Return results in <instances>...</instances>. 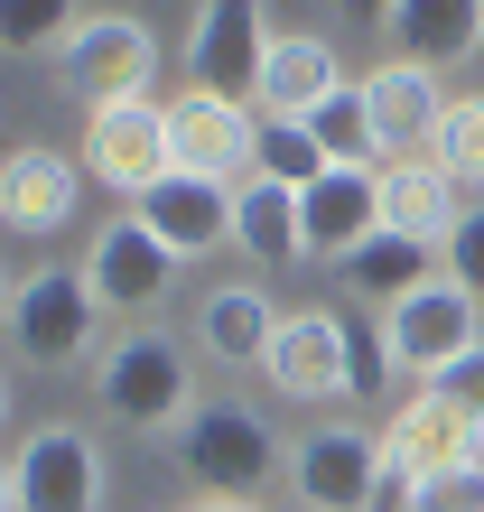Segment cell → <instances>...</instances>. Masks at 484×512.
I'll return each mask as SVG.
<instances>
[{
    "instance_id": "35",
    "label": "cell",
    "mask_w": 484,
    "mask_h": 512,
    "mask_svg": "<svg viewBox=\"0 0 484 512\" xmlns=\"http://www.w3.org/2000/svg\"><path fill=\"white\" fill-rule=\"evenodd\" d=\"M0 317H10V289H0Z\"/></svg>"
},
{
    "instance_id": "17",
    "label": "cell",
    "mask_w": 484,
    "mask_h": 512,
    "mask_svg": "<svg viewBox=\"0 0 484 512\" xmlns=\"http://www.w3.org/2000/svg\"><path fill=\"white\" fill-rule=\"evenodd\" d=\"M457 224H466V205H457V177L438 159H391L382 168V233H410V243L447 252Z\"/></svg>"
},
{
    "instance_id": "10",
    "label": "cell",
    "mask_w": 484,
    "mask_h": 512,
    "mask_svg": "<svg viewBox=\"0 0 484 512\" xmlns=\"http://www.w3.org/2000/svg\"><path fill=\"white\" fill-rule=\"evenodd\" d=\"M270 391L280 401H354V326L345 317H326V308H308V317H280V345H270Z\"/></svg>"
},
{
    "instance_id": "20",
    "label": "cell",
    "mask_w": 484,
    "mask_h": 512,
    "mask_svg": "<svg viewBox=\"0 0 484 512\" xmlns=\"http://www.w3.org/2000/svg\"><path fill=\"white\" fill-rule=\"evenodd\" d=\"M196 345L215 354V364H270V345H280V308H270V289H252V280L205 289V308H196Z\"/></svg>"
},
{
    "instance_id": "14",
    "label": "cell",
    "mask_w": 484,
    "mask_h": 512,
    "mask_svg": "<svg viewBox=\"0 0 484 512\" xmlns=\"http://www.w3.org/2000/svg\"><path fill=\"white\" fill-rule=\"evenodd\" d=\"M363 112H373V149H391V159H429L438 149V122H447V94L429 66H373L363 75Z\"/></svg>"
},
{
    "instance_id": "4",
    "label": "cell",
    "mask_w": 484,
    "mask_h": 512,
    "mask_svg": "<svg viewBox=\"0 0 484 512\" xmlns=\"http://www.w3.org/2000/svg\"><path fill=\"white\" fill-rule=\"evenodd\" d=\"M475 308L484 298L475 289H457L438 270L429 289H410L401 308H382V354H391V373H419V382H438L457 354H475L484 336H475Z\"/></svg>"
},
{
    "instance_id": "30",
    "label": "cell",
    "mask_w": 484,
    "mask_h": 512,
    "mask_svg": "<svg viewBox=\"0 0 484 512\" xmlns=\"http://www.w3.org/2000/svg\"><path fill=\"white\" fill-rule=\"evenodd\" d=\"M447 280L484 298V205H466V224L447 233Z\"/></svg>"
},
{
    "instance_id": "2",
    "label": "cell",
    "mask_w": 484,
    "mask_h": 512,
    "mask_svg": "<svg viewBox=\"0 0 484 512\" xmlns=\"http://www.w3.org/2000/svg\"><path fill=\"white\" fill-rule=\"evenodd\" d=\"M177 466H187L215 503H261L270 475H289L280 438H270V419L242 410V401H196V419L177 429Z\"/></svg>"
},
{
    "instance_id": "15",
    "label": "cell",
    "mask_w": 484,
    "mask_h": 512,
    "mask_svg": "<svg viewBox=\"0 0 484 512\" xmlns=\"http://www.w3.org/2000/svg\"><path fill=\"white\" fill-rule=\"evenodd\" d=\"M84 280H94L103 308H159L168 280H177V252H168L140 215H121V224L94 233V252H84Z\"/></svg>"
},
{
    "instance_id": "27",
    "label": "cell",
    "mask_w": 484,
    "mask_h": 512,
    "mask_svg": "<svg viewBox=\"0 0 484 512\" xmlns=\"http://www.w3.org/2000/svg\"><path fill=\"white\" fill-rule=\"evenodd\" d=\"M308 131H317V149H326L336 168H373V112H363V84H345Z\"/></svg>"
},
{
    "instance_id": "34",
    "label": "cell",
    "mask_w": 484,
    "mask_h": 512,
    "mask_svg": "<svg viewBox=\"0 0 484 512\" xmlns=\"http://www.w3.org/2000/svg\"><path fill=\"white\" fill-rule=\"evenodd\" d=\"M0 419H10V382H0Z\"/></svg>"
},
{
    "instance_id": "29",
    "label": "cell",
    "mask_w": 484,
    "mask_h": 512,
    "mask_svg": "<svg viewBox=\"0 0 484 512\" xmlns=\"http://www.w3.org/2000/svg\"><path fill=\"white\" fill-rule=\"evenodd\" d=\"M429 401H447L466 429H484V345H475V354H457V364L429 382Z\"/></svg>"
},
{
    "instance_id": "28",
    "label": "cell",
    "mask_w": 484,
    "mask_h": 512,
    "mask_svg": "<svg viewBox=\"0 0 484 512\" xmlns=\"http://www.w3.org/2000/svg\"><path fill=\"white\" fill-rule=\"evenodd\" d=\"M410 512H484V457L429 466V475L410 485Z\"/></svg>"
},
{
    "instance_id": "8",
    "label": "cell",
    "mask_w": 484,
    "mask_h": 512,
    "mask_svg": "<svg viewBox=\"0 0 484 512\" xmlns=\"http://www.w3.org/2000/svg\"><path fill=\"white\" fill-rule=\"evenodd\" d=\"M10 494H19V512H94V503H103V457H94V438H84L75 419L28 429V447L10 457Z\"/></svg>"
},
{
    "instance_id": "22",
    "label": "cell",
    "mask_w": 484,
    "mask_h": 512,
    "mask_svg": "<svg viewBox=\"0 0 484 512\" xmlns=\"http://www.w3.org/2000/svg\"><path fill=\"white\" fill-rule=\"evenodd\" d=\"M233 243L252 252L261 270H289V261H308V243H298V187L242 177V187H233Z\"/></svg>"
},
{
    "instance_id": "32",
    "label": "cell",
    "mask_w": 484,
    "mask_h": 512,
    "mask_svg": "<svg viewBox=\"0 0 484 512\" xmlns=\"http://www.w3.org/2000/svg\"><path fill=\"white\" fill-rule=\"evenodd\" d=\"M187 512H261V503H215V494H205V503H187Z\"/></svg>"
},
{
    "instance_id": "24",
    "label": "cell",
    "mask_w": 484,
    "mask_h": 512,
    "mask_svg": "<svg viewBox=\"0 0 484 512\" xmlns=\"http://www.w3.org/2000/svg\"><path fill=\"white\" fill-rule=\"evenodd\" d=\"M326 168H336V159L317 149L308 122H261V159H252V177H270V187H317Z\"/></svg>"
},
{
    "instance_id": "21",
    "label": "cell",
    "mask_w": 484,
    "mask_h": 512,
    "mask_svg": "<svg viewBox=\"0 0 484 512\" xmlns=\"http://www.w3.org/2000/svg\"><path fill=\"white\" fill-rule=\"evenodd\" d=\"M391 28V56L401 66H457L466 47H484V0H401V10L382 19Z\"/></svg>"
},
{
    "instance_id": "33",
    "label": "cell",
    "mask_w": 484,
    "mask_h": 512,
    "mask_svg": "<svg viewBox=\"0 0 484 512\" xmlns=\"http://www.w3.org/2000/svg\"><path fill=\"white\" fill-rule=\"evenodd\" d=\"M0 512H19V494H10V475H0Z\"/></svg>"
},
{
    "instance_id": "9",
    "label": "cell",
    "mask_w": 484,
    "mask_h": 512,
    "mask_svg": "<svg viewBox=\"0 0 484 512\" xmlns=\"http://www.w3.org/2000/svg\"><path fill=\"white\" fill-rule=\"evenodd\" d=\"M84 168L140 205V196L177 168V159H168V103L140 94V103H112V112H84Z\"/></svg>"
},
{
    "instance_id": "18",
    "label": "cell",
    "mask_w": 484,
    "mask_h": 512,
    "mask_svg": "<svg viewBox=\"0 0 484 512\" xmlns=\"http://www.w3.org/2000/svg\"><path fill=\"white\" fill-rule=\"evenodd\" d=\"M457 457H484V429H466V419L447 401H429V391L382 429V475H401V485H419L429 466H457Z\"/></svg>"
},
{
    "instance_id": "3",
    "label": "cell",
    "mask_w": 484,
    "mask_h": 512,
    "mask_svg": "<svg viewBox=\"0 0 484 512\" xmlns=\"http://www.w3.org/2000/svg\"><path fill=\"white\" fill-rule=\"evenodd\" d=\"M10 345L28 354L38 373H75L84 354L103 345V298L84 270H28L10 289Z\"/></svg>"
},
{
    "instance_id": "26",
    "label": "cell",
    "mask_w": 484,
    "mask_h": 512,
    "mask_svg": "<svg viewBox=\"0 0 484 512\" xmlns=\"http://www.w3.org/2000/svg\"><path fill=\"white\" fill-rule=\"evenodd\" d=\"M429 159L457 177V187H484V94H457L447 103V122H438V149Z\"/></svg>"
},
{
    "instance_id": "31",
    "label": "cell",
    "mask_w": 484,
    "mask_h": 512,
    "mask_svg": "<svg viewBox=\"0 0 484 512\" xmlns=\"http://www.w3.org/2000/svg\"><path fill=\"white\" fill-rule=\"evenodd\" d=\"M345 10H354V19H373V28H382L391 10H401V0H345Z\"/></svg>"
},
{
    "instance_id": "1",
    "label": "cell",
    "mask_w": 484,
    "mask_h": 512,
    "mask_svg": "<svg viewBox=\"0 0 484 512\" xmlns=\"http://www.w3.org/2000/svg\"><path fill=\"white\" fill-rule=\"evenodd\" d=\"M103 410L121 429H187L196 419V373H187V345L168 336V326H131V336L103 345Z\"/></svg>"
},
{
    "instance_id": "7",
    "label": "cell",
    "mask_w": 484,
    "mask_h": 512,
    "mask_svg": "<svg viewBox=\"0 0 484 512\" xmlns=\"http://www.w3.org/2000/svg\"><path fill=\"white\" fill-rule=\"evenodd\" d=\"M289 494L308 512H373L382 503V438L373 429H317L289 447Z\"/></svg>"
},
{
    "instance_id": "11",
    "label": "cell",
    "mask_w": 484,
    "mask_h": 512,
    "mask_svg": "<svg viewBox=\"0 0 484 512\" xmlns=\"http://www.w3.org/2000/svg\"><path fill=\"white\" fill-rule=\"evenodd\" d=\"M261 56H270V28H261V0H196V28H187V84L196 94H252L261 84Z\"/></svg>"
},
{
    "instance_id": "12",
    "label": "cell",
    "mask_w": 484,
    "mask_h": 512,
    "mask_svg": "<svg viewBox=\"0 0 484 512\" xmlns=\"http://www.w3.org/2000/svg\"><path fill=\"white\" fill-rule=\"evenodd\" d=\"M382 233V168H326L317 187H298V243L308 261H354Z\"/></svg>"
},
{
    "instance_id": "19",
    "label": "cell",
    "mask_w": 484,
    "mask_h": 512,
    "mask_svg": "<svg viewBox=\"0 0 484 512\" xmlns=\"http://www.w3.org/2000/svg\"><path fill=\"white\" fill-rule=\"evenodd\" d=\"M75 159L66 149H10V168H0V224L10 233H56L75 215Z\"/></svg>"
},
{
    "instance_id": "5",
    "label": "cell",
    "mask_w": 484,
    "mask_h": 512,
    "mask_svg": "<svg viewBox=\"0 0 484 512\" xmlns=\"http://www.w3.org/2000/svg\"><path fill=\"white\" fill-rule=\"evenodd\" d=\"M168 159L187 168V177H215V187H242L261 159V112L252 103H233V94H177L168 103Z\"/></svg>"
},
{
    "instance_id": "6",
    "label": "cell",
    "mask_w": 484,
    "mask_h": 512,
    "mask_svg": "<svg viewBox=\"0 0 484 512\" xmlns=\"http://www.w3.org/2000/svg\"><path fill=\"white\" fill-rule=\"evenodd\" d=\"M149 66H159V47H149L140 19H84L66 56H56V75H66V94L84 112H112V103H140L149 94Z\"/></svg>"
},
{
    "instance_id": "16",
    "label": "cell",
    "mask_w": 484,
    "mask_h": 512,
    "mask_svg": "<svg viewBox=\"0 0 484 512\" xmlns=\"http://www.w3.org/2000/svg\"><path fill=\"white\" fill-rule=\"evenodd\" d=\"M131 215L159 233V243L177 252V261H196V252H215V243H233V187H215V177H187V168H168L159 187H149Z\"/></svg>"
},
{
    "instance_id": "23",
    "label": "cell",
    "mask_w": 484,
    "mask_h": 512,
    "mask_svg": "<svg viewBox=\"0 0 484 512\" xmlns=\"http://www.w3.org/2000/svg\"><path fill=\"white\" fill-rule=\"evenodd\" d=\"M438 280V252L429 243H410V233H373L354 261H345V289L354 298H373V308H401L410 289H429Z\"/></svg>"
},
{
    "instance_id": "25",
    "label": "cell",
    "mask_w": 484,
    "mask_h": 512,
    "mask_svg": "<svg viewBox=\"0 0 484 512\" xmlns=\"http://www.w3.org/2000/svg\"><path fill=\"white\" fill-rule=\"evenodd\" d=\"M75 28H84L75 0H0V47H10V56H38V47L66 56Z\"/></svg>"
},
{
    "instance_id": "13",
    "label": "cell",
    "mask_w": 484,
    "mask_h": 512,
    "mask_svg": "<svg viewBox=\"0 0 484 512\" xmlns=\"http://www.w3.org/2000/svg\"><path fill=\"white\" fill-rule=\"evenodd\" d=\"M345 66H336V47L326 38H308V28H280L270 38V56H261V84H252V103H261V122H317L326 103L345 94Z\"/></svg>"
}]
</instances>
